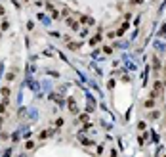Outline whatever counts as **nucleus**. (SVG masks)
Instances as JSON below:
<instances>
[{"label":"nucleus","instance_id":"f257e3e1","mask_svg":"<svg viewBox=\"0 0 166 157\" xmlns=\"http://www.w3.org/2000/svg\"><path fill=\"white\" fill-rule=\"evenodd\" d=\"M160 90H162V82H160V81H157V82H155L153 92H151V98H157V96L160 94Z\"/></svg>","mask_w":166,"mask_h":157},{"label":"nucleus","instance_id":"f03ea898","mask_svg":"<svg viewBox=\"0 0 166 157\" xmlns=\"http://www.w3.org/2000/svg\"><path fill=\"white\" fill-rule=\"evenodd\" d=\"M69 111L76 113V105H75V100H73V98H69Z\"/></svg>","mask_w":166,"mask_h":157},{"label":"nucleus","instance_id":"7ed1b4c3","mask_svg":"<svg viewBox=\"0 0 166 157\" xmlns=\"http://www.w3.org/2000/svg\"><path fill=\"white\" fill-rule=\"evenodd\" d=\"M153 105H155V98H151V100L145 102V107H153Z\"/></svg>","mask_w":166,"mask_h":157},{"label":"nucleus","instance_id":"20e7f679","mask_svg":"<svg viewBox=\"0 0 166 157\" xmlns=\"http://www.w3.org/2000/svg\"><path fill=\"white\" fill-rule=\"evenodd\" d=\"M67 23H69V25H71V27H73V29H78V23H76V21H73V19H67Z\"/></svg>","mask_w":166,"mask_h":157},{"label":"nucleus","instance_id":"39448f33","mask_svg":"<svg viewBox=\"0 0 166 157\" xmlns=\"http://www.w3.org/2000/svg\"><path fill=\"white\" fill-rule=\"evenodd\" d=\"M158 115H160V113H158V111H153V113H151V115H149V117H151V119H158Z\"/></svg>","mask_w":166,"mask_h":157},{"label":"nucleus","instance_id":"423d86ee","mask_svg":"<svg viewBox=\"0 0 166 157\" xmlns=\"http://www.w3.org/2000/svg\"><path fill=\"white\" fill-rule=\"evenodd\" d=\"M69 48H71V50H76V48H80V44H73V42H71V44H69Z\"/></svg>","mask_w":166,"mask_h":157},{"label":"nucleus","instance_id":"0eeeda50","mask_svg":"<svg viewBox=\"0 0 166 157\" xmlns=\"http://www.w3.org/2000/svg\"><path fill=\"white\" fill-rule=\"evenodd\" d=\"M82 144H84V146H90V144H92V142H90L88 138H82Z\"/></svg>","mask_w":166,"mask_h":157},{"label":"nucleus","instance_id":"6e6552de","mask_svg":"<svg viewBox=\"0 0 166 157\" xmlns=\"http://www.w3.org/2000/svg\"><path fill=\"white\" fill-rule=\"evenodd\" d=\"M34 148V142H27V149H33Z\"/></svg>","mask_w":166,"mask_h":157},{"label":"nucleus","instance_id":"1a4fd4ad","mask_svg":"<svg viewBox=\"0 0 166 157\" xmlns=\"http://www.w3.org/2000/svg\"><path fill=\"white\" fill-rule=\"evenodd\" d=\"M2 96H10V88H2Z\"/></svg>","mask_w":166,"mask_h":157},{"label":"nucleus","instance_id":"9d476101","mask_svg":"<svg viewBox=\"0 0 166 157\" xmlns=\"http://www.w3.org/2000/svg\"><path fill=\"white\" fill-rule=\"evenodd\" d=\"M6 111V104H0V113H4Z\"/></svg>","mask_w":166,"mask_h":157},{"label":"nucleus","instance_id":"9b49d317","mask_svg":"<svg viewBox=\"0 0 166 157\" xmlns=\"http://www.w3.org/2000/svg\"><path fill=\"white\" fill-rule=\"evenodd\" d=\"M143 2V0H134V4H141Z\"/></svg>","mask_w":166,"mask_h":157},{"label":"nucleus","instance_id":"f8f14e48","mask_svg":"<svg viewBox=\"0 0 166 157\" xmlns=\"http://www.w3.org/2000/svg\"><path fill=\"white\" fill-rule=\"evenodd\" d=\"M2 13H4V8H2V6H0V16H2Z\"/></svg>","mask_w":166,"mask_h":157},{"label":"nucleus","instance_id":"ddd939ff","mask_svg":"<svg viewBox=\"0 0 166 157\" xmlns=\"http://www.w3.org/2000/svg\"><path fill=\"white\" fill-rule=\"evenodd\" d=\"M0 126H2V119H0Z\"/></svg>","mask_w":166,"mask_h":157}]
</instances>
